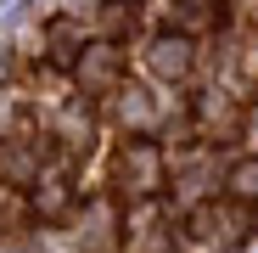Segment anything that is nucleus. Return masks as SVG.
Masks as SVG:
<instances>
[{"instance_id":"7ed1b4c3","label":"nucleus","mask_w":258,"mask_h":253,"mask_svg":"<svg viewBox=\"0 0 258 253\" xmlns=\"http://www.w3.org/2000/svg\"><path fill=\"white\" fill-rule=\"evenodd\" d=\"M6 73H12V62H6V57H0V79H6Z\"/></svg>"},{"instance_id":"f257e3e1","label":"nucleus","mask_w":258,"mask_h":253,"mask_svg":"<svg viewBox=\"0 0 258 253\" xmlns=\"http://www.w3.org/2000/svg\"><path fill=\"white\" fill-rule=\"evenodd\" d=\"M152 62H157V73H185L191 68V45H185V39H163Z\"/></svg>"},{"instance_id":"f03ea898","label":"nucleus","mask_w":258,"mask_h":253,"mask_svg":"<svg viewBox=\"0 0 258 253\" xmlns=\"http://www.w3.org/2000/svg\"><path fill=\"white\" fill-rule=\"evenodd\" d=\"M230 186H236V197L258 203V163H236V175H230Z\"/></svg>"}]
</instances>
